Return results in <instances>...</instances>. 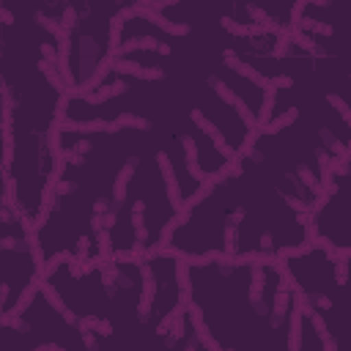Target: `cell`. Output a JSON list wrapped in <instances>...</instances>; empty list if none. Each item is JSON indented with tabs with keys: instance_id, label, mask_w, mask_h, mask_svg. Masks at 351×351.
Listing matches in <instances>:
<instances>
[{
	"instance_id": "8992f818",
	"label": "cell",
	"mask_w": 351,
	"mask_h": 351,
	"mask_svg": "<svg viewBox=\"0 0 351 351\" xmlns=\"http://www.w3.org/2000/svg\"><path fill=\"white\" fill-rule=\"evenodd\" d=\"M156 148L162 165L170 176L178 206H189L214 178L225 176L233 167V156L222 148V143L203 126V121L184 104L173 110L162 123L154 126Z\"/></svg>"
},
{
	"instance_id": "52a82bcc",
	"label": "cell",
	"mask_w": 351,
	"mask_h": 351,
	"mask_svg": "<svg viewBox=\"0 0 351 351\" xmlns=\"http://www.w3.org/2000/svg\"><path fill=\"white\" fill-rule=\"evenodd\" d=\"M351 255H337L315 241L288 255L282 269L299 299V307L335 340L340 343L343 329V296L348 285Z\"/></svg>"
},
{
	"instance_id": "3957f363",
	"label": "cell",
	"mask_w": 351,
	"mask_h": 351,
	"mask_svg": "<svg viewBox=\"0 0 351 351\" xmlns=\"http://www.w3.org/2000/svg\"><path fill=\"white\" fill-rule=\"evenodd\" d=\"M186 304L217 351H291L299 299L277 261H186Z\"/></svg>"
},
{
	"instance_id": "7a4b0ae2",
	"label": "cell",
	"mask_w": 351,
	"mask_h": 351,
	"mask_svg": "<svg viewBox=\"0 0 351 351\" xmlns=\"http://www.w3.org/2000/svg\"><path fill=\"white\" fill-rule=\"evenodd\" d=\"M326 170L274 132H255L233 167L173 222L165 250L186 261H277L310 244V214Z\"/></svg>"
},
{
	"instance_id": "277c9868",
	"label": "cell",
	"mask_w": 351,
	"mask_h": 351,
	"mask_svg": "<svg viewBox=\"0 0 351 351\" xmlns=\"http://www.w3.org/2000/svg\"><path fill=\"white\" fill-rule=\"evenodd\" d=\"M41 285L82 329L90 351H129L151 329L148 258H107L96 263L52 261Z\"/></svg>"
},
{
	"instance_id": "8fae6325",
	"label": "cell",
	"mask_w": 351,
	"mask_h": 351,
	"mask_svg": "<svg viewBox=\"0 0 351 351\" xmlns=\"http://www.w3.org/2000/svg\"><path fill=\"white\" fill-rule=\"evenodd\" d=\"M351 167H340L310 214V241L337 252L351 255Z\"/></svg>"
},
{
	"instance_id": "30bf717a",
	"label": "cell",
	"mask_w": 351,
	"mask_h": 351,
	"mask_svg": "<svg viewBox=\"0 0 351 351\" xmlns=\"http://www.w3.org/2000/svg\"><path fill=\"white\" fill-rule=\"evenodd\" d=\"M41 261L33 228L19 217L11 200H0V318H8L41 282Z\"/></svg>"
},
{
	"instance_id": "ba28073f",
	"label": "cell",
	"mask_w": 351,
	"mask_h": 351,
	"mask_svg": "<svg viewBox=\"0 0 351 351\" xmlns=\"http://www.w3.org/2000/svg\"><path fill=\"white\" fill-rule=\"evenodd\" d=\"M0 351H90V343L38 282L19 310L0 318Z\"/></svg>"
},
{
	"instance_id": "5b68a950",
	"label": "cell",
	"mask_w": 351,
	"mask_h": 351,
	"mask_svg": "<svg viewBox=\"0 0 351 351\" xmlns=\"http://www.w3.org/2000/svg\"><path fill=\"white\" fill-rule=\"evenodd\" d=\"M132 3V0H129ZM129 3L96 0H52L49 14L58 27L60 55L58 77L66 93L85 90L112 60L115 22Z\"/></svg>"
},
{
	"instance_id": "9c48e42d",
	"label": "cell",
	"mask_w": 351,
	"mask_h": 351,
	"mask_svg": "<svg viewBox=\"0 0 351 351\" xmlns=\"http://www.w3.org/2000/svg\"><path fill=\"white\" fill-rule=\"evenodd\" d=\"M211 63V60H208ZM186 107L203 121V126L222 143V148L239 159L241 151L258 132V121L241 107V101L211 74V69H197L186 82Z\"/></svg>"
},
{
	"instance_id": "6da1fadb",
	"label": "cell",
	"mask_w": 351,
	"mask_h": 351,
	"mask_svg": "<svg viewBox=\"0 0 351 351\" xmlns=\"http://www.w3.org/2000/svg\"><path fill=\"white\" fill-rule=\"evenodd\" d=\"M55 154V184L33 228L41 269L60 258L96 263L165 250L181 206L154 126H58Z\"/></svg>"
}]
</instances>
